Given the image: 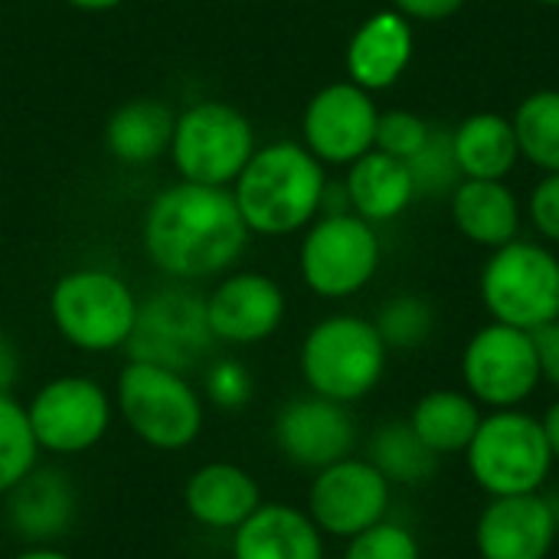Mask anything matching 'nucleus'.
<instances>
[{"instance_id":"nucleus-39","label":"nucleus","mask_w":559,"mask_h":559,"mask_svg":"<svg viewBox=\"0 0 559 559\" xmlns=\"http://www.w3.org/2000/svg\"><path fill=\"white\" fill-rule=\"evenodd\" d=\"M540 426L547 432V442H550V452H554V462L559 465V396L547 406V413L540 416Z\"/></svg>"},{"instance_id":"nucleus-37","label":"nucleus","mask_w":559,"mask_h":559,"mask_svg":"<svg viewBox=\"0 0 559 559\" xmlns=\"http://www.w3.org/2000/svg\"><path fill=\"white\" fill-rule=\"evenodd\" d=\"M465 7V0H393V10H400L406 20H449Z\"/></svg>"},{"instance_id":"nucleus-28","label":"nucleus","mask_w":559,"mask_h":559,"mask_svg":"<svg viewBox=\"0 0 559 559\" xmlns=\"http://www.w3.org/2000/svg\"><path fill=\"white\" fill-rule=\"evenodd\" d=\"M511 124L521 157H527L544 174H559V88H540L527 95L518 105Z\"/></svg>"},{"instance_id":"nucleus-26","label":"nucleus","mask_w":559,"mask_h":559,"mask_svg":"<svg viewBox=\"0 0 559 559\" xmlns=\"http://www.w3.org/2000/svg\"><path fill=\"white\" fill-rule=\"evenodd\" d=\"M481 416L485 409L465 390H429L416 400L409 426L439 459H445L468 449Z\"/></svg>"},{"instance_id":"nucleus-25","label":"nucleus","mask_w":559,"mask_h":559,"mask_svg":"<svg viewBox=\"0 0 559 559\" xmlns=\"http://www.w3.org/2000/svg\"><path fill=\"white\" fill-rule=\"evenodd\" d=\"M177 115L157 98H131L105 124V147L118 164L144 167L170 151Z\"/></svg>"},{"instance_id":"nucleus-32","label":"nucleus","mask_w":559,"mask_h":559,"mask_svg":"<svg viewBox=\"0 0 559 559\" xmlns=\"http://www.w3.org/2000/svg\"><path fill=\"white\" fill-rule=\"evenodd\" d=\"M203 400L210 409H219V413H239L252 403V393H255V383H252V373L242 360L236 357H216L206 364L203 370Z\"/></svg>"},{"instance_id":"nucleus-10","label":"nucleus","mask_w":559,"mask_h":559,"mask_svg":"<svg viewBox=\"0 0 559 559\" xmlns=\"http://www.w3.org/2000/svg\"><path fill=\"white\" fill-rule=\"evenodd\" d=\"M23 406L39 452L56 459L92 452L115 423L111 393L98 380L79 373L46 380Z\"/></svg>"},{"instance_id":"nucleus-36","label":"nucleus","mask_w":559,"mask_h":559,"mask_svg":"<svg viewBox=\"0 0 559 559\" xmlns=\"http://www.w3.org/2000/svg\"><path fill=\"white\" fill-rule=\"evenodd\" d=\"M534 347H537V364H540V380L550 383L559 393V318L534 331Z\"/></svg>"},{"instance_id":"nucleus-30","label":"nucleus","mask_w":559,"mask_h":559,"mask_svg":"<svg viewBox=\"0 0 559 559\" xmlns=\"http://www.w3.org/2000/svg\"><path fill=\"white\" fill-rule=\"evenodd\" d=\"M386 350H419L436 334V308L419 295H396L377 314Z\"/></svg>"},{"instance_id":"nucleus-29","label":"nucleus","mask_w":559,"mask_h":559,"mask_svg":"<svg viewBox=\"0 0 559 559\" xmlns=\"http://www.w3.org/2000/svg\"><path fill=\"white\" fill-rule=\"evenodd\" d=\"M39 455L26 406L13 393H0V498L39 465Z\"/></svg>"},{"instance_id":"nucleus-21","label":"nucleus","mask_w":559,"mask_h":559,"mask_svg":"<svg viewBox=\"0 0 559 559\" xmlns=\"http://www.w3.org/2000/svg\"><path fill=\"white\" fill-rule=\"evenodd\" d=\"M413 26L400 10L367 16L347 43V79L367 92H383L400 82L413 62Z\"/></svg>"},{"instance_id":"nucleus-42","label":"nucleus","mask_w":559,"mask_h":559,"mask_svg":"<svg viewBox=\"0 0 559 559\" xmlns=\"http://www.w3.org/2000/svg\"><path fill=\"white\" fill-rule=\"evenodd\" d=\"M534 3H544V7H559V0H534Z\"/></svg>"},{"instance_id":"nucleus-27","label":"nucleus","mask_w":559,"mask_h":559,"mask_svg":"<svg viewBox=\"0 0 559 559\" xmlns=\"http://www.w3.org/2000/svg\"><path fill=\"white\" fill-rule=\"evenodd\" d=\"M367 459L373 468L396 488H423L439 472V455L413 432L409 419L383 423L367 445Z\"/></svg>"},{"instance_id":"nucleus-5","label":"nucleus","mask_w":559,"mask_h":559,"mask_svg":"<svg viewBox=\"0 0 559 559\" xmlns=\"http://www.w3.org/2000/svg\"><path fill=\"white\" fill-rule=\"evenodd\" d=\"M472 481L488 498L544 491L554 472V452L537 416L527 409H488L462 452Z\"/></svg>"},{"instance_id":"nucleus-40","label":"nucleus","mask_w":559,"mask_h":559,"mask_svg":"<svg viewBox=\"0 0 559 559\" xmlns=\"http://www.w3.org/2000/svg\"><path fill=\"white\" fill-rule=\"evenodd\" d=\"M10 559H75L72 554L59 550L56 544H26L20 554H13Z\"/></svg>"},{"instance_id":"nucleus-24","label":"nucleus","mask_w":559,"mask_h":559,"mask_svg":"<svg viewBox=\"0 0 559 559\" xmlns=\"http://www.w3.org/2000/svg\"><path fill=\"white\" fill-rule=\"evenodd\" d=\"M452 151L462 177L472 180H504L521 160L514 124L498 111L468 115L452 131Z\"/></svg>"},{"instance_id":"nucleus-23","label":"nucleus","mask_w":559,"mask_h":559,"mask_svg":"<svg viewBox=\"0 0 559 559\" xmlns=\"http://www.w3.org/2000/svg\"><path fill=\"white\" fill-rule=\"evenodd\" d=\"M344 190H347L350 210L373 226L403 216L406 206L416 200V183H413L409 164L400 157H390L377 147L350 164Z\"/></svg>"},{"instance_id":"nucleus-7","label":"nucleus","mask_w":559,"mask_h":559,"mask_svg":"<svg viewBox=\"0 0 559 559\" xmlns=\"http://www.w3.org/2000/svg\"><path fill=\"white\" fill-rule=\"evenodd\" d=\"M481 301L498 324L540 331L559 318V259L540 242L514 239L491 249L481 269Z\"/></svg>"},{"instance_id":"nucleus-19","label":"nucleus","mask_w":559,"mask_h":559,"mask_svg":"<svg viewBox=\"0 0 559 559\" xmlns=\"http://www.w3.org/2000/svg\"><path fill=\"white\" fill-rule=\"evenodd\" d=\"M7 524L23 544H56L79 514V495L62 468L36 465L7 495Z\"/></svg>"},{"instance_id":"nucleus-16","label":"nucleus","mask_w":559,"mask_h":559,"mask_svg":"<svg viewBox=\"0 0 559 559\" xmlns=\"http://www.w3.org/2000/svg\"><path fill=\"white\" fill-rule=\"evenodd\" d=\"M557 537L559 511L544 491L491 498L475 524V550L481 559H547Z\"/></svg>"},{"instance_id":"nucleus-20","label":"nucleus","mask_w":559,"mask_h":559,"mask_svg":"<svg viewBox=\"0 0 559 559\" xmlns=\"http://www.w3.org/2000/svg\"><path fill=\"white\" fill-rule=\"evenodd\" d=\"M324 540L305 508L262 501L255 514L229 534V559H324Z\"/></svg>"},{"instance_id":"nucleus-38","label":"nucleus","mask_w":559,"mask_h":559,"mask_svg":"<svg viewBox=\"0 0 559 559\" xmlns=\"http://www.w3.org/2000/svg\"><path fill=\"white\" fill-rule=\"evenodd\" d=\"M20 380V354L7 334H0V393H10Z\"/></svg>"},{"instance_id":"nucleus-3","label":"nucleus","mask_w":559,"mask_h":559,"mask_svg":"<svg viewBox=\"0 0 559 559\" xmlns=\"http://www.w3.org/2000/svg\"><path fill=\"white\" fill-rule=\"evenodd\" d=\"M111 400L115 416L154 452H183L206 426V400L187 373L147 360H128L118 370Z\"/></svg>"},{"instance_id":"nucleus-15","label":"nucleus","mask_w":559,"mask_h":559,"mask_svg":"<svg viewBox=\"0 0 559 559\" xmlns=\"http://www.w3.org/2000/svg\"><path fill=\"white\" fill-rule=\"evenodd\" d=\"M272 442L278 455L301 468L321 472L357 449V419L350 406L324 400V396H295L288 400L272 423Z\"/></svg>"},{"instance_id":"nucleus-13","label":"nucleus","mask_w":559,"mask_h":559,"mask_svg":"<svg viewBox=\"0 0 559 559\" xmlns=\"http://www.w3.org/2000/svg\"><path fill=\"white\" fill-rule=\"evenodd\" d=\"M393 485L370 459L347 455L311 475L305 511L324 537L350 540L390 518Z\"/></svg>"},{"instance_id":"nucleus-17","label":"nucleus","mask_w":559,"mask_h":559,"mask_svg":"<svg viewBox=\"0 0 559 559\" xmlns=\"http://www.w3.org/2000/svg\"><path fill=\"white\" fill-rule=\"evenodd\" d=\"M285 311L288 301L282 285L262 272H233L206 295V318L216 344H262L282 328Z\"/></svg>"},{"instance_id":"nucleus-1","label":"nucleus","mask_w":559,"mask_h":559,"mask_svg":"<svg viewBox=\"0 0 559 559\" xmlns=\"http://www.w3.org/2000/svg\"><path fill=\"white\" fill-rule=\"evenodd\" d=\"M249 226L229 187L170 183L144 210L141 246L147 262L174 282H203L229 272L249 246Z\"/></svg>"},{"instance_id":"nucleus-14","label":"nucleus","mask_w":559,"mask_h":559,"mask_svg":"<svg viewBox=\"0 0 559 559\" xmlns=\"http://www.w3.org/2000/svg\"><path fill=\"white\" fill-rule=\"evenodd\" d=\"M377 121L380 111L367 88L350 79L331 82L311 95L301 118V138L321 164L350 167L357 157L373 151Z\"/></svg>"},{"instance_id":"nucleus-35","label":"nucleus","mask_w":559,"mask_h":559,"mask_svg":"<svg viewBox=\"0 0 559 559\" xmlns=\"http://www.w3.org/2000/svg\"><path fill=\"white\" fill-rule=\"evenodd\" d=\"M527 210H531L534 229L547 242H557L559 246V174H544V180L531 193Z\"/></svg>"},{"instance_id":"nucleus-12","label":"nucleus","mask_w":559,"mask_h":559,"mask_svg":"<svg viewBox=\"0 0 559 559\" xmlns=\"http://www.w3.org/2000/svg\"><path fill=\"white\" fill-rule=\"evenodd\" d=\"M462 380L465 393L485 409L524 406L544 383L534 334L498 321L485 324L465 344Z\"/></svg>"},{"instance_id":"nucleus-18","label":"nucleus","mask_w":559,"mask_h":559,"mask_svg":"<svg viewBox=\"0 0 559 559\" xmlns=\"http://www.w3.org/2000/svg\"><path fill=\"white\" fill-rule=\"evenodd\" d=\"M262 501L255 475L236 462H203L183 481V511L210 534H233Z\"/></svg>"},{"instance_id":"nucleus-8","label":"nucleus","mask_w":559,"mask_h":559,"mask_svg":"<svg viewBox=\"0 0 559 559\" xmlns=\"http://www.w3.org/2000/svg\"><path fill=\"white\" fill-rule=\"evenodd\" d=\"M167 154L183 180L229 187L255 154V131L236 105L197 102L177 115Z\"/></svg>"},{"instance_id":"nucleus-34","label":"nucleus","mask_w":559,"mask_h":559,"mask_svg":"<svg viewBox=\"0 0 559 559\" xmlns=\"http://www.w3.org/2000/svg\"><path fill=\"white\" fill-rule=\"evenodd\" d=\"M429 138H432V124L426 118H419L413 111H403V108H393V111L380 115L373 147L390 154V157L413 160L426 147Z\"/></svg>"},{"instance_id":"nucleus-41","label":"nucleus","mask_w":559,"mask_h":559,"mask_svg":"<svg viewBox=\"0 0 559 559\" xmlns=\"http://www.w3.org/2000/svg\"><path fill=\"white\" fill-rule=\"evenodd\" d=\"M66 3L75 7V10H88V13H105V10L121 7L124 0H66Z\"/></svg>"},{"instance_id":"nucleus-31","label":"nucleus","mask_w":559,"mask_h":559,"mask_svg":"<svg viewBox=\"0 0 559 559\" xmlns=\"http://www.w3.org/2000/svg\"><path fill=\"white\" fill-rule=\"evenodd\" d=\"M406 164H409V174L416 183V197L452 193L462 180V170H459L455 151H452V131H432L426 147Z\"/></svg>"},{"instance_id":"nucleus-9","label":"nucleus","mask_w":559,"mask_h":559,"mask_svg":"<svg viewBox=\"0 0 559 559\" xmlns=\"http://www.w3.org/2000/svg\"><path fill=\"white\" fill-rule=\"evenodd\" d=\"M380 236L354 210L324 213L305 229L298 269L305 285L328 301L364 292L380 269Z\"/></svg>"},{"instance_id":"nucleus-2","label":"nucleus","mask_w":559,"mask_h":559,"mask_svg":"<svg viewBox=\"0 0 559 559\" xmlns=\"http://www.w3.org/2000/svg\"><path fill=\"white\" fill-rule=\"evenodd\" d=\"M328 190L324 164L295 141L255 147L233 183L236 206L259 236H288L308 229L321 213Z\"/></svg>"},{"instance_id":"nucleus-33","label":"nucleus","mask_w":559,"mask_h":559,"mask_svg":"<svg viewBox=\"0 0 559 559\" xmlns=\"http://www.w3.org/2000/svg\"><path fill=\"white\" fill-rule=\"evenodd\" d=\"M344 544L347 547H344L341 559H423L419 537L406 524L390 521V518Z\"/></svg>"},{"instance_id":"nucleus-11","label":"nucleus","mask_w":559,"mask_h":559,"mask_svg":"<svg viewBox=\"0 0 559 559\" xmlns=\"http://www.w3.org/2000/svg\"><path fill=\"white\" fill-rule=\"evenodd\" d=\"M216 337L206 318V298L183 285H167L147 295L138 305L134 331L124 344L128 360H147L170 370H193L200 367Z\"/></svg>"},{"instance_id":"nucleus-6","label":"nucleus","mask_w":559,"mask_h":559,"mask_svg":"<svg viewBox=\"0 0 559 559\" xmlns=\"http://www.w3.org/2000/svg\"><path fill=\"white\" fill-rule=\"evenodd\" d=\"M138 295L131 285L98 265L66 272L49 292V318L59 337L82 354H111L124 350L134 318Z\"/></svg>"},{"instance_id":"nucleus-22","label":"nucleus","mask_w":559,"mask_h":559,"mask_svg":"<svg viewBox=\"0 0 559 559\" xmlns=\"http://www.w3.org/2000/svg\"><path fill=\"white\" fill-rule=\"evenodd\" d=\"M452 219L468 242L501 249L521 233V203L504 180L462 177L452 190Z\"/></svg>"},{"instance_id":"nucleus-4","label":"nucleus","mask_w":559,"mask_h":559,"mask_svg":"<svg viewBox=\"0 0 559 559\" xmlns=\"http://www.w3.org/2000/svg\"><path fill=\"white\" fill-rule=\"evenodd\" d=\"M386 357L390 350L373 321L360 314H331L305 334L298 370L308 393L350 406L380 386Z\"/></svg>"}]
</instances>
